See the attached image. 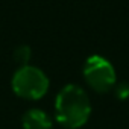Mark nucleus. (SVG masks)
<instances>
[{
    "label": "nucleus",
    "mask_w": 129,
    "mask_h": 129,
    "mask_svg": "<svg viewBox=\"0 0 129 129\" xmlns=\"http://www.w3.org/2000/svg\"><path fill=\"white\" fill-rule=\"evenodd\" d=\"M56 118L69 129L81 127L87 123L91 105L87 93L78 85H66L56 96Z\"/></svg>",
    "instance_id": "f257e3e1"
},
{
    "label": "nucleus",
    "mask_w": 129,
    "mask_h": 129,
    "mask_svg": "<svg viewBox=\"0 0 129 129\" xmlns=\"http://www.w3.org/2000/svg\"><path fill=\"white\" fill-rule=\"evenodd\" d=\"M12 90L23 99H40L49 90V79L37 67H20L12 76Z\"/></svg>",
    "instance_id": "f03ea898"
},
{
    "label": "nucleus",
    "mask_w": 129,
    "mask_h": 129,
    "mask_svg": "<svg viewBox=\"0 0 129 129\" xmlns=\"http://www.w3.org/2000/svg\"><path fill=\"white\" fill-rule=\"evenodd\" d=\"M84 78L97 93H106L115 85V72L111 62L99 55H93L85 61Z\"/></svg>",
    "instance_id": "7ed1b4c3"
},
{
    "label": "nucleus",
    "mask_w": 129,
    "mask_h": 129,
    "mask_svg": "<svg viewBox=\"0 0 129 129\" xmlns=\"http://www.w3.org/2000/svg\"><path fill=\"white\" fill-rule=\"evenodd\" d=\"M24 129H52L50 117L41 109H29L21 118Z\"/></svg>",
    "instance_id": "20e7f679"
},
{
    "label": "nucleus",
    "mask_w": 129,
    "mask_h": 129,
    "mask_svg": "<svg viewBox=\"0 0 129 129\" xmlns=\"http://www.w3.org/2000/svg\"><path fill=\"white\" fill-rule=\"evenodd\" d=\"M30 55H32V52H30L29 46H20L14 52V59L18 64H21V67H24V66H27V62L30 59Z\"/></svg>",
    "instance_id": "39448f33"
},
{
    "label": "nucleus",
    "mask_w": 129,
    "mask_h": 129,
    "mask_svg": "<svg viewBox=\"0 0 129 129\" xmlns=\"http://www.w3.org/2000/svg\"><path fill=\"white\" fill-rule=\"evenodd\" d=\"M115 96L118 99H126L129 97V84L123 82V84H118L117 88H115Z\"/></svg>",
    "instance_id": "423d86ee"
}]
</instances>
